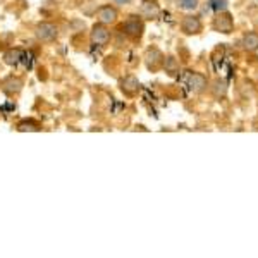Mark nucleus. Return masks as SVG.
<instances>
[{"label":"nucleus","instance_id":"0eeeda50","mask_svg":"<svg viewBox=\"0 0 258 258\" xmlns=\"http://www.w3.org/2000/svg\"><path fill=\"white\" fill-rule=\"evenodd\" d=\"M203 30V23L198 16H184L181 21V31L184 35H198Z\"/></svg>","mask_w":258,"mask_h":258},{"label":"nucleus","instance_id":"ddd939ff","mask_svg":"<svg viewBox=\"0 0 258 258\" xmlns=\"http://www.w3.org/2000/svg\"><path fill=\"white\" fill-rule=\"evenodd\" d=\"M16 129H18L19 133H36V131L42 129V124H40L38 121H35V119H24V121L18 122Z\"/></svg>","mask_w":258,"mask_h":258},{"label":"nucleus","instance_id":"7ed1b4c3","mask_svg":"<svg viewBox=\"0 0 258 258\" xmlns=\"http://www.w3.org/2000/svg\"><path fill=\"white\" fill-rule=\"evenodd\" d=\"M110 40H112V33L102 23H97L90 31V42L97 45V47H105V45L110 43Z\"/></svg>","mask_w":258,"mask_h":258},{"label":"nucleus","instance_id":"dca6fc26","mask_svg":"<svg viewBox=\"0 0 258 258\" xmlns=\"http://www.w3.org/2000/svg\"><path fill=\"white\" fill-rule=\"evenodd\" d=\"M162 67L165 69V72L169 76H176L179 72V62L176 60V57H165Z\"/></svg>","mask_w":258,"mask_h":258},{"label":"nucleus","instance_id":"39448f33","mask_svg":"<svg viewBox=\"0 0 258 258\" xmlns=\"http://www.w3.org/2000/svg\"><path fill=\"white\" fill-rule=\"evenodd\" d=\"M2 93L7 97H16L23 92L24 88V79L19 76H7L6 79L2 81Z\"/></svg>","mask_w":258,"mask_h":258},{"label":"nucleus","instance_id":"f3484780","mask_svg":"<svg viewBox=\"0 0 258 258\" xmlns=\"http://www.w3.org/2000/svg\"><path fill=\"white\" fill-rule=\"evenodd\" d=\"M200 2L198 0H178V7L183 11H195L198 9Z\"/></svg>","mask_w":258,"mask_h":258},{"label":"nucleus","instance_id":"a211bd4d","mask_svg":"<svg viewBox=\"0 0 258 258\" xmlns=\"http://www.w3.org/2000/svg\"><path fill=\"white\" fill-rule=\"evenodd\" d=\"M208 6H210L212 11L222 12V11H227V0H210Z\"/></svg>","mask_w":258,"mask_h":258},{"label":"nucleus","instance_id":"2eb2a0df","mask_svg":"<svg viewBox=\"0 0 258 258\" xmlns=\"http://www.w3.org/2000/svg\"><path fill=\"white\" fill-rule=\"evenodd\" d=\"M210 93L214 95V98H217V100L224 98L227 95V83L224 79H215L210 86Z\"/></svg>","mask_w":258,"mask_h":258},{"label":"nucleus","instance_id":"f257e3e1","mask_svg":"<svg viewBox=\"0 0 258 258\" xmlns=\"http://www.w3.org/2000/svg\"><path fill=\"white\" fill-rule=\"evenodd\" d=\"M121 31L124 33L126 36H128L129 40H134V42H138V40H141L143 33H145V21H143L141 16H129L128 19L124 21L122 24Z\"/></svg>","mask_w":258,"mask_h":258},{"label":"nucleus","instance_id":"aec40b11","mask_svg":"<svg viewBox=\"0 0 258 258\" xmlns=\"http://www.w3.org/2000/svg\"><path fill=\"white\" fill-rule=\"evenodd\" d=\"M2 2H4V0H0V4H2Z\"/></svg>","mask_w":258,"mask_h":258},{"label":"nucleus","instance_id":"f8f14e48","mask_svg":"<svg viewBox=\"0 0 258 258\" xmlns=\"http://www.w3.org/2000/svg\"><path fill=\"white\" fill-rule=\"evenodd\" d=\"M4 62L7 65H11V67H14V65H18L21 60L24 59V52L21 48H9V50L4 54Z\"/></svg>","mask_w":258,"mask_h":258},{"label":"nucleus","instance_id":"6ab92c4d","mask_svg":"<svg viewBox=\"0 0 258 258\" xmlns=\"http://www.w3.org/2000/svg\"><path fill=\"white\" fill-rule=\"evenodd\" d=\"M117 4H122V6H126V4H129L131 0H116Z\"/></svg>","mask_w":258,"mask_h":258},{"label":"nucleus","instance_id":"423d86ee","mask_svg":"<svg viewBox=\"0 0 258 258\" xmlns=\"http://www.w3.org/2000/svg\"><path fill=\"white\" fill-rule=\"evenodd\" d=\"M119 19V11L114 6H102L97 9V21L105 24V26H112Z\"/></svg>","mask_w":258,"mask_h":258},{"label":"nucleus","instance_id":"9b49d317","mask_svg":"<svg viewBox=\"0 0 258 258\" xmlns=\"http://www.w3.org/2000/svg\"><path fill=\"white\" fill-rule=\"evenodd\" d=\"M140 12H141V18L155 19L158 14H160V7H158V0H143Z\"/></svg>","mask_w":258,"mask_h":258},{"label":"nucleus","instance_id":"4468645a","mask_svg":"<svg viewBox=\"0 0 258 258\" xmlns=\"http://www.w3.org/2000/svg\"><path fill=\"white\" fill-rule=\"evenodd\" d=\"M241 45H243L244 50L256 52L258 50V33H255V31L246 33V35L243 36V40H241Z\"/></svg>","mask_w":258,"mask_h":258},{"label":"nucleus","instance_id":"6e6552de","mask_svg":"<svg viewBox=\"0 0 258 258\" xmlns=\"http://www.w3.org/2000/svg\"><path fill=\"white\" fill-rule=\"evenodd\" d=\"M163 60H165V55H163L158 48H150L145 55V64H146V67H148V71H151V72L160 71L162 65H163Z\"/></svg>","mask_w":258,"mask_h":258},{"label":"nucleus","instance_id":"1a4fd4ad","mask_svg":"<svg viewBox=\"0 0 258 258\" xmlns=\"http://www.w3.org/2000/svg\"><path fill=\"white\" fill-rule=\"evenodd\" d=\"M119 88H121V92L124 93L126 97H134L140 92V81H138L136 76L128 74L119 81Z\"/></svg>","mask_w":258,"mask_h":258},{"label":"nucleus","instance_id":"9d476101","mask_svg":"<svg viewBox=\"0 0 258 258\" xmlns=\"http://www.w3.org/2000/svg\"><path fill=\"white\" fill-rule=\"evenodd\" d=\"M188 86L193 93H203L208 86V79L202 72H190L188 74Z\"/></svg>","mask_w":258,"mask_h":258},{"label":"nucleus","instance_id":"f03ea898","mask_svg":"<svg viewBox=\"0 0 258 258\" xmlns=\"http://www.w3.org/2000/svg\"><path fill=\"white\" fill-rule=\"evenodd\" d=\"M35 36H36V40L42 43H52L59 38V26L50 21L38 23L35 28Z\"/></svg>","mask_w":258,"mask_h":258},{"label":"nucleus","instance_id":"20e7f679","mask_svg":"<svg viewBox=\"0 0 258 258\" xmlns=\"http://www.w3.org/2000/svg\"><path fill=\"white\" fill-rule=\"evenodd\" d=\"M212 28L219 33H224V35H229L234 30V19L229 12L222 11V12H217V16L214 18V23H212Z\"/></svg>","mask_w":258,"mask_h":258}]
</instances>
